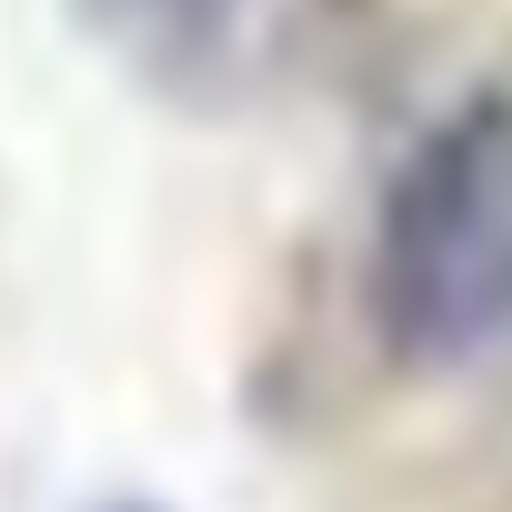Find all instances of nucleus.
I'll return each mask as SVG.
<instances>
[{
  "label": "nucleus",
  "instance_id": "1",
  "mask_svg": "<svg viewBox=\"0 0 512 512\" xmlns=\"http://www.w3.org/2000/svg\"><path fill=\"white\" fill-rule=\"evenodd\" d=\"M372 332L402 372L512 352V101L472 91L432 121L372 211Z\"/></svg>",
  "mask_w": 512,
  "mask_h": 512
},
{
  "label": "nucleus",
  "instance_id": "2",
  "mask_svg": "<svg viewBox=\"0 0 512 512\" xmlns=\"http://www.w3.org/2000/svg\"><path fill=\"white\" fill-rule=\"evenodd\" d=\"M111 512H141V502H111Z\"/></svg>",
  "mask_w": 512,
  "mask_h": 512
}]
</instances>
